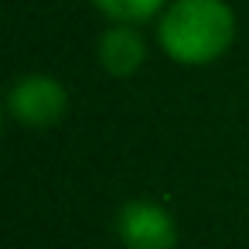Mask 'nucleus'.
I'll return each instance as SVG.
<instances>
[{"label":"nucleus","mask_w":249,"mask_h":249,"mask_svg":"<svg viewBox=\"0 0 249 249\" xmlns=\"http://www.w3.org/2000/svg\"><path fill=\"white\" fill-rule=\"evenodd\" d=\"M160 52L184 69H205L229 55L239 18L225 0H171L154 21Z\"/></svg>","instance_id":"1"},{"label":"nucleus","mask_w":249,"mask_h":249,"mask_svg":"<svg viewBox=\"0 0 249 249\" xmlns=\"http://www.w3.org/2000/svg\"><path fill=\"white\" fill-rule=\"evenodd\" d=\"M69 113V89L48 72H24L7 89V116L24 130H48Z\"/></svg>","instance_id":"2"},{"label":"nucleus","mask_w":249,"mask_h":249,"mask_svg":"<svg viewBox=\"0 0 249 249\" xmlns=\"http://www.w3.org/2000/svg\"><path fill=\"white\" fill-rule=\"evenodd\" d=\"M116 239L123 249H178V218L154 198H130L116 212Z\"/></svg>","instance_id":"3"},{"label":"nucleus","mask_w":249,"mask_h":249,"mask_svg":"<svg viewBox=\"0 0 249 249\" xmlns=\"http://www.w3.org/2000/svg\"><path fill=\"white\" fill-rule=\"evenodd\" d=\"M99 69L113 79H130L147 62V38L140 24H106V31L96 41Z\"/></svg>","instance_id":"4"},{"label":"nucleus","mask_w":249,"mask_h":249,"mask_svg":"<svg viewBox=\"0 0 249 249\" xmlns=\"http://www.w3.org/2000/svg\"><path fill=\"white\" fill-rule=\"evenodd\" d=\"M109 24H147L157 21L171 0H89Z\"/></svg>","instance_id":"5"}]
</instances>
